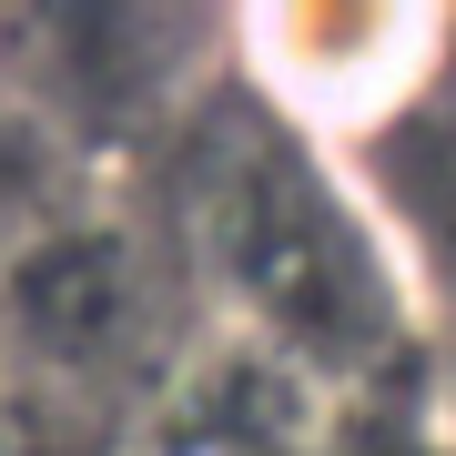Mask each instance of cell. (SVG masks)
Instances as JSON below:
<instances>
[{"mask_svg": "<svg viewBox=\"0 0 456 456\" xmlns=\"http://www.w3.org/2000/svg\"><path fill=\"white\" fill-rule=\"evenodd\" d=\"M193 233H203V274H213V305H224V335L284 355L325 395L386 386L406 365V345H426V314H416L406 274H395L365 193L345 183L335 152L284 132L264 102L213 152Z\"/></svg>", "mask_w": 456, "mask_h": 456, "instance_id": "obj_1", "label": "cell"}, {"mask_svg": "<svg viewBox=\"0 0 456 456\" xmlns=\"http://www.w3.org/2000/svg\"><path fill=\"white\" fill-rule=\"evenodd\" d=\"M142 345V264L102 213H71L0 264V395H92Z\"/></svg>", "mask_w": 456, "mask_h": 456, "instance_id": "obj_4", "label": "cell"}, {"mask_svg": "<svg viewBox=\"0 0 456 456\" xmlns=\"http://www.w3.org/2000/svg\"><path fill=\"white\" fill-rule=\"evenodd\" d=\"M213 41L233 20L203 11H0V82L102 173L112 152H142L163 122H193Z\"/></svg>", "mask_w": 456, "mask_h": 456, "instance_id": "obj_2", "label": "cell"}, {"mask_svg": "<svg viewBox=\"0 0 456 456\" xmlns=\"http://www.w3.org/2000/svg\"><path fill=\"white\" fill-rule=\"evenodd\" d=\"M0 456H20V406L0 395Z\"/></svg>", "mask_w": 456, "mask_h": 456, "instance_id": "obj_10", "label": "cell"}, {"mask_svg": "<svg viewBox=\"0 0 456 456\" xmlns=\"http://www.w3.org/2000/svg\"><path fill=\"white\" fill-rule=\"evenodd\" d=\"M436 41L446 11H406V0H274L233 20V82L284 132L345 163L416 102Z\"/></svg>", "mask_w": 456, "mask_h": 456, "instance_id": "obj_3", "label": "cell"}, {"mask_svg": "<svg viewBox=\"0 0 456 456\" xmlns=\"http://www.w3.org/2000/svg\"><path fill=\"white\" fill-rule=\"evenodd\" d=\"M71 213H92V163L0 82V264L31 254L41 233H61Z\"/></svg>", "mask_w": 456, "mask_h": 456, "instance_id": "obj_7", "label": "cell"}, {"mask_svg": "<svg viewBox=\"0 0 456 456\" xmlns=\"http://www.w3.org/2000/svg\"><path fill=\"white\" fill-rule=\"evenodd\" d=\"M325 426H335V395L314 375H294L244 335H213L163 375L132 456H325Z\"/></svg>", "mask_w": 456, "mask_h": 456, "instance_id": "obj_6", "label": "cell"}, {"mask_svg": "<svg viewBox=\"0 0 456 456\" xmlns=\"http://www.w3.org/2000/svg\"><path fill=\"white\" fill-rule=\"evenodd\" d=\"M426 395H436V416H446V436H456V325L426 335Z\"/></svg>", "mask_w": 456, "mask_h": 456, "instance_id": "obj_9", "label": "cell"}, {"mask_svg": "<svg viewBox=\"0 0 456 456\" xmlns=\"http://www.w3.org/2000/svg\"><path fill=\"white\" fill-rule=\"evenodd\" d=\"M325 456H456L436 395H406V375H386V386L365 395H335V426H325Z\"/></svg>", "mask_w": 456, "mask_h": 456, "instance_id": "obj_8", "label": "cell"}, {"mask_svg": "<svg viewBox=\"0 0 456 456\" xmlns=\"http://www.w3.org/2000/svg\"><path fill=\"white\" fill-rule=\"evenodd\" d=\"M345 183L365 193L375 233H386L395 274H406L426 335L456 325V11H446V41L426 61L416 102L395 112L375 142L345 152Z\"/></svg>", "mask_w": 456, "mask_h": 456, "instance_id": "obj_5", "label": "cell"}]
</instances>
